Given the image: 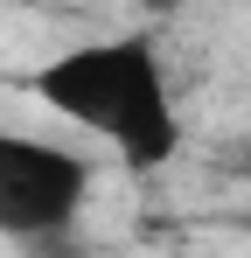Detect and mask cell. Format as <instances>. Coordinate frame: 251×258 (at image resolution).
<instances>
[{
	"mask_svg": "<svg viewBox=\"0 0 251 258\" xmlns=\"http://www.w3.org/2000/svg\"><path fill=\"white\" fill-rule=\"evenodd\" d=\"M28 91L49 112H63L77 133L105 140L133 174H154L181 154V112H174L167 63L154 49V35L70 42L28 70Z\"/></svg>",
	"mask_w": 251,
	"mask_h": 258,
	"instance_id": "cell-1",
	"label": "cell"
},
{
	"mask_svg": "<svg viewBox=\"0 0 251 258\" xmlns=\"http://www.w3.org/2000/svg\"><path fill=\"white\" fill-rule=\"evenodd\" d=\"M84 196H91V161L84 154L0 126V237L49 244L84 216Z\"/></svg>",
	"mask_w": 251,
	"mask_h": 258,
	"instance_id": "cell-2",
	"label": "cell"
},
{
	"mask_svg": "<svg viewBox=\"0 0 251 258\" xmlns=\"http://www.w3.org/2000/svg\"><path fill=\"white\" fill-rule=\"evenodd\" d=\"M147 7H154V14H167V7H181V0H147Z\"/></svg>",
	"mask_w": 251,
	"mask_h": 258,
	"instance_id": "cell-3",
	"label": "cell"
},
{
	"mask_svg": "<svg viewBox=\"0 0 251 258\" xmlns=\"http://www.w3.org/2000/svg\"><path fill=\"white\" fill-rule=\"evenodd\" d=\"M244 237H251V216H244Z\"/></svg>",
	"mask_w": 251,
	"mask_h": 258,
	"instance_id": "cell-4",
	"label": "cell"
}]
</instances>
